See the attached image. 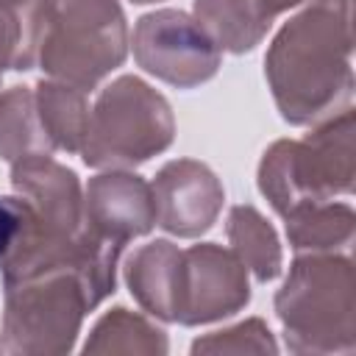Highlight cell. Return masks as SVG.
Listing matches in <instances>:
<instances>
[{
  "label": "cell",
  "mask_w": 356,
  "mask_h": 356,
  "mask_svg": "<svg viewBox=\"0 0 356 356\" xmlns=\"http://www.w3.org/2000/svg\"><path fill=\"white\" fill-rule=\"evenodd\" d=\"M264 22H270L273 25V19L281 14V11H286V8H292V6H298V3H303V0H245Z\"/></svg>",
  "instance_id": "21"
},
{
  "label": "cell",
  "mask_w": 356,
  "mask_h": 356,
  "mask_svg": "<svg viewBox=\"0 0 356 356\" xmlns=\"http://www.w3.org/2000/svg\"><path fill=\"white\" fill-rule=\"evenodd\" d=\"M228 242L239 261L261 281H273L281 273V242L275 228L253 206H234L225 225Z\"/></svg>",
  "instance_id": "16"
},
{
  "label": "cell",
  "mask_w": 356,
  "mask_h": 356,
  "mask_svg": "<svg viewBox=\"0 0 356 356\" xmlns=\"http://www.w3.org/2000/svg\"><path fill=\"white\" fill-rule=\"evenodd\" d=\"M356 184V114L345 106L320 122L306 139L273 142L259 164V192L275 214L306 200L350 195Z\"/></svg>",
  "instance_id": "4"
},
{
  "label": "cell",
  "mask_w": 356,
  "mask_h": 356,
  "mask_svg": "<svg viewBox=\"0 0 356 356\" xmlns=\"http://www.w3.org/2000/svg\"><path fill=\"white\" fill-rule=\"evenodd\" d=\"M175 139V117L164 95L136 75L111 81L89 111L83 164L95 170H128L164 153Z\"/></svg>",
  "instance_id": "5"
},
{
  "label": "cell",
  "mask_w": 356,
  "mask_h": 356,
  "mask_svg": "<svg viewBox=\"0 0 356 356\" xmlns=\"http://www.w3.org/2000/svg\"><path fill=\"white\" fill-rule=\"evenodd\" d=\"M275 314L295 353L356 350V270L342 253H306L275 292Z\"/></svg>",
  "instance_id": "2"
},
{
  "label": "cell",
  "mask_w": 356,
  "mask_h": 356,
  "mask_svg": "<svg viewBox=\"0 0 356 356\" xmlns=\"http://www.w3.org/2000/svg\"><path fill=\"white\" fill-rule=\"evenodd\" d=\"M250 300L248 267L234 250L214 242L181 250L175 323L203 325L242 312Z\"/></svg>",
  "instance_id": "8"
},
{
  "label": "cell",
  "mask_w": 356,
  "mask_h": 356,
  "mask_svg": "<svg viewBox=\"0 0 356 356\" xmlns=\"http://www.w3.org/2000/svg\"><path fill=\"white\" fill-rule=\"evenodd\" d=\"M289 245L298 253H334L345 250L356 234V214L348 203L306 200L284 214Z\"/></svg>",
  "instance_id": "12"
},
{
  "label": "cell",
  "mask_w": 356,
  "mask_h": 356,
  "mask_svg": "<svg viewBox=\"0 0 356 356\" xmlns=\"http://www.w3.org/2000/svg\"><path fill=\"white\" fill-rule=\"evenodd\" d=\"M278 345L264 320L250 317L222 331H211L192 342V353H275Z\"/></svg>",
  "instance_id": "19"
},
{
  "label": "cell",
  "mask_w": 356,
  "mask_h": 356,
  "mask_svg": "<svg viewBox=\"0 0 356 356\" xmlns=\"http://www.w3.org/2000/svg\"><path fill=\"white\" fill-rule=\"evenodd\" d=\"M131 3H136V6H147V3H159V0H131Z\"/></svg>",
  "instance_id": "23"
},
{
  "label": "cell",
  "mask_w": 356,
  "mask_h": 356,
  "mask_svg": "<svg viewBox=\"0 0 356 356\" xmlns=\"http://www.w3.org/2000/svg\"><path fill=\"white\" fill-rule=\"evenodd\" d=\"M128 56L120 0H42L36 19V67L44 75L95 89Z\"/></svg>",
  "instance_id": "3"
},
{
  "label": "cell",
  "mask_w": 356,
  "mask_h": 356,
  "mask_svg": "<svg viewBox=\"0 0 356 356\" xmlns=\"http://www.w3.org/2000/svg\"><path fill=\"white\" fill-rule=\"evenodd\" d=\"M53 142L47 139L33 89L11 86L0 92V159L19 161L36 153H53Z\"/></svg>",
  "instance_id": "15"
},
{
  "label": "cell",
  "mask_w": 356,
  "mask_h": 356,
  "mask_svg": "<svg viewBox=\"0 0 356 356\" xmlns=\"http://www.w3.org/2000/svg\"><path fill=\"white\" fill-rule=\"evenodd\" d=\"M36 97V111L42 120V128L53 147L67 150V153H81L86 125H89V103L86 92L64 83V81H39L33 86Z\"/></svg>",
  "instance_id": "13"
},
{
  "label": "cell",
  "mask_w": 356,
  "mask_h": 356,
  "mask_svg": "<svg viewBox=\"0 0 356 356\" xmlns=\"http://www.w3.org/2000/svg\"><path fill=\"white\" fill-rule=\"evenodd\" d=\"M150 192L156 203V225L181 239L206 234L217 222L225 200L220 178L211 167L195 159L167 161L156 172Z\"/></svg>",
  "instance_id": "9"
},
{
  "label": "cell",
  "mask_w": 356,
  "mask_h": 356,
  "mask_svg": "<svg viewBox=\"0 0 356 356\" xmlns=\"http://www.w3.org/2000/svg\"><path fill=\"white\" fill-rule=\"evenodd\" d=\"M39 0H0V8H8V11H28L31 6H36Z\"/></svg>",
  "instance_id": "22"
},
{
  "label": "cell",
  "mask_w": 356,
  "mask_h": 356,
  "mask_svg": "<svg viewBox=\"0 0 356 356\" xmlns=\"http://www.w3.org/2000/svg\"><path fill=\"white\" fill-rule=\"evenodd\" d=\"M0 350H3V339H0Z\"/></svg>",
  "instance_id": "24"
},
{
  "label": "cell",
  "mask_w": 356,
  "mask_h": 356,
  "mask_svg": "<svg viewBox=\"0 0 356 356\" xmlns=\"http://www.w3.org/2000/svg\"><path fill=\"white\" fill-rule=\"evenodd\" d=\"M83 222L103 239L128 245L156 225V203L150 184L136 172L108 170L89 178L83 192Z\"/></svg>",
  "instance_id": "10"
},
{
  "label": "cell",
  "mask_w": 356,
  "mask_h": 356,
  "mask_svg": "<svg viewBox=\"0 0 356 356\" xmlns=\"http://www.w3.org/2000/svg\"><path fill=\"white\" fill-rule=\"evenodd\" d=\"M167 334L156 328L142 314L128 312L125 306H117L106 312L89 339L83 342V353H134V356H164L167 353Z\"/></svg>",
  "instance_id": "14"
},
{
  "label": "cell",
  "mask_w": 356,
  "mask_h": 356,
  "mask_svg": "<svg viewBox=\"0 0 356 356\" xmlns=\"http://www.w3.org/2000/svg\"><path fill=\"white\" fill-rule=\"evenodd\" d=\"M181 248L170 239H156L136 248L125 261V284L134 300L153 317L175 323Z\"/></svg>",
  "instance_id": "11"
},
{
  "label": "cell",
  "mask_w": 356,
  "mask_h": 356,
  "mask_svg": "<svg viewBox=\"0 0 356 356\" xmlns=\"http://www.w3.org/2000/svg\"><path fill=\"white\" fill-rule=\"evenodd\" d=\"M192 11L211 42L228 53H250L270 31V22H264L245 0H195Z\"/></svg>",
  "instance_id": "17"
},
{
  "label": "cell",
  "mask_w": 356,
  "mask_h": 356,
  "mask_svg": "<svg viewBox=\"0 0 356 356\" xmlns=\"http://www.w3.org/2000/svg\"><path fill=\"white\" fill-rule=\"evenodd\" d=\"M42 3V0H39ZM39 3L28 11L0 8V81L6 70H33L36 67V19Z\"/></svg>",
  "instance_id": "18"
},
{
  "label": "cell",
  "mask_w": 356,
  "mask_h": 356,
  "mask_svg": "<svg viewBox=\"0 0 356 356\" xmlns=\"http://www.w3.org/2000/svg\"><path fill=\"white\" fill-rule=\"evenodd\" d=\"M134 58L159 81L192 89L220 70V47L186 11L159 8L139 17L134 28Z\"/></svg>",
  "instance_id": "7"
},
{
  "label": "cell",
  "mask_w": 356,
  "mask_h": 356,
  "mask_svg": "<svg viewBox=\"0 0 356 356\" xmlns=\"http://www.w3.org/2000/svg\"><path fill=\"white\" fill-rule=\"evenodd\" d=\"M86 312H92L89 295L70 270H50L6 284L3 350L64 356L75 348Z\"/></svg>",
  "instance_id": "6"
},
{
  "label": "cell",
  "mask_w": 356,
  "mask_h": 356,
  "mask_svg": "<svg viewBox=\"0 0 356 356\" xmlns=\"http://www.w3.org/2000/svg\"><path fill=\"white\" fill-rule=\"evenodd\" d=\"M350 0H312L273 39L264 75L289 125L317 122L353 95Z\"/></svg>",
  "instance_id": "1"
},
{
  "label": "cell",
  "mask_w": 356,
  "mask_h": 356,
  "mask_svg": "<svg viewBox=\"0 0 356 356\" xmlns=\"http://www.w3.org/2000/svg\"><path fill=\"white\" fill-rule=\"evenodd\" d=\"M22 222H25V203L17 195L0 197V259L17 242V236L22 231Z\"/></svg>",
  "instance_id": "20"
}]
</instances>
